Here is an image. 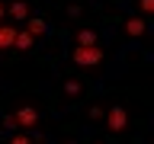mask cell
I'll return each mask as SVG.
<instances>
[{"label": "cell", "instance_id": "cell-6", "mask_svg": "<svg viewBox=\"0 0 154 144\" xmlns=\"http://www.w3.org/2000/svg\"><path fill=\"white\" fill-rule=\"evenodd\" d=\"M16 32H19L16 26H7V22H0V51L13 48V38H16Z\"/></svg>", "mask_w": 154, "mask_h": 144}, {"label": "cell", "instance_id": "cell-12", "mask_svg": "<svg viewBox=\"0 0 154 144\" xmlns=\"http://www.w3.org/2000/svg\"><path fill=\"white\" fill-rule=\"evenodd\" d=\"M10 144H35V141H32V138L23 131V134H13V138H10Z\"/></svg>", "mask_w": 154, "mask_h": 144}, {"label": "cell", "instance_id": "cell-7", "mask_svg": "<svg viewBox=\"0 0 154 144\" xmlns=\"http://www.w3.org/2000/svg\"><path fill=\"white\" fill-rule=\"evenodd\" d=\"M13 48H16V51H32V48H35V38L29 35L26 29H19L16 38H13Z\"/></svg>", "mask_w": 154, "mask_h": 144}, {"label": "cell", "instance_id": "cell-3", "mask_svg": "<svg viewBox=\"0 0 154 144\" xmlns=\"http://www.w3.org/2000/svg\"><path fill=\"white\" fill-rule=\"evenodd\" d=\"M13 122H16V128H23V131H32L38 125V109L35 106H19L16 112H13Z\"/></svg>", "mask_w": 154, "mask_h": 144}, {"label": "cell", "instance_id": "cell-9", "mask_svg": "<svg viewBox=\"0 0 154 144\" xmlns=\"http://www.w3.org/2000/svg\"><path fill=\"white\" fill-rule=\"evenodd\" d=\"M74 45H100V42H96V32H93V29H80V32L74 35Z\"/></svg>", "mask_w": 154, "mask_h": 144}, {"label": "cell", "instance_id": "cell-4", "mask_svg": "<svg viewBox=\"0 0 154 144\" xmlns=\"http://www.w3.org/2000/svg\"><path fill=\"white\" fill-rule=\"evenodd\" d=\"M122 32H125V38H141L144 32H148L144 16H128V19L122 22Z\"/></svg>", "mask_w": 154, "mask_h": 144}, {"label": "cell", "instance_id": "cell-14", "mask_svg": "<svg viewBox=\"0 0 154 144\" xmlns=\"http://www.w3.org/2000/svg\"><path fill=\"white\" fill-rule=\"evenodd\" d=\"M67 16L77 19V16H80V7H77V3H71V7H67Z\"/></svg>", "mask_w": 154, "mask_h": 144}, {"label": "cell", "instance_id": "cell-5", "mask_svg": "<svg viewBox=\"0 0 154 144\" xmlns=\"http://www.w3.org/2000/svg\"><path fill=\"white\" fill-rule=\"evenodd\" d=\"M26 32H29L32 38L48 35V22H45V19H38V16H29V19H26Z\"/></svg>", "mask_w": 154, "mask_h": 144}, {"label": "cell", "instance_id": "cell-16", "mask_svg": "<svg viewBox=\"0 0 154 144\" xmlns=\"http://www.w3.org/2000/svg\"><path fill=\"white\" fill-rule=\"evenodd\" d=\"M96 144H103V141H96Z\"/></svg>", "mask_w": 154, "mask_h": 144}, {"label": "cell", "instance_id": "cell-15", "mask_svg": "<svg viewBox=\"0 0 154 144\" xmlns=\"http://www.w3.org/2000/svg\"><path fill=\"white\" fill-rule=\"evenodd\" d=\"M3 13H7V7H3V0H0V19H3Z\"/></svg>", "mask_w": 154, "mask_h": 144}, {"label": "cell", "instance_id": "cell-1", "mask_svg": "<svg viewBox=\"0 0 154 144\" xmlns=\"http://www.w3.org/2000/svg\"><path fill=\"white\" fill-rule=\"evenodd\" d=\"M71 61L77 67H96V64H103V48L100 45H74L71 48Z\"/></svg>", "mask_w": 154, "mask_h": 144}, {"label": "cell", "instance_id": "cell-8", "mask_svg": "<svg viewBox=\"0 0 154 144\" xmlns=\"http://www.w3.org/2000/svg\"><path fill=\"white\" fill-rule=\"evenodd\" d=\"M10 16L16 19V22H26L29 19V3L26 0H13V3H10Z\"/></svg>", "mask_w": 154, "mask_h": 144}, {"label": "cell", "instance_id": "cell-2", "mask_svg": "<svg viewBox=\"0 0 154 144\" xmlns=\"http://www.w3.org/2000/svg\"><path fill=\"white\" fill-rule=\"evenodd\" d=\"M103 118H106V128H109L112 134L125 131V125H128V112H125V106H119V103L109 106V109L103 112Z\"/></svg>", "mask_w": 154, "mask_h": 144}, {"label": "cell", "instance_id": "cell-13", "mask_svg": "<svg viewBox=\"0 0 154 144\" xmlns=\"http://www.w3.org/2000/svg\"><path fill=\"white\" fill-rule=\"evenodd\" d=\"M103 112H106L103 106H90V112H87V115H90L93 122H100V118H103Z\"/></svg>", "mask_w": 154, "mask_h": 144}, {"label": "cell", "instance_id": "cell-11", "mask_svg": "<svg viewBox=\"0 0 154 144\" xmlns=\"http://www.w3.org/2000/svg\"><path fill=\"white\" fill-rule=\"evenodd\" d=\"M138 10H141V16H151L154 13V0H138Z\"/></svg>", "mask_w": 154, "mask_h": 144}, {"label": "cell", "instance_id": "cell-10", "mask_svg": "<svg viewBox=\"0 0 154 144\" xmlns=\"http://www.w3.org/2000/svg\"><path fill=\"white\" fill-rule=\"evenodd\" d=\"M64 93H67V96H80V93H84L80 80H64Z\"/></svg>", "mask_w": 154, "mask_h": 144}]
</instances>
